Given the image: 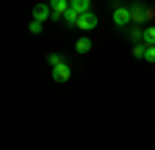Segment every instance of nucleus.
<instances>
[{
  "mask_svg": "<svg viewBox=\"0 0 155 150\" xmlns=\"http://www.w3.org/2000/svg\"><path fill=\"white\" fill-rule=\"evenodd\" d=\"M128 11H130V21L137 25H143L147 21V8L141 6V4H132L128 6Z\"/></svg>",
  "mask_w": 155,
  "mask_h": 150,
  "instance_id": "f257e3e1",
  "label": "nucleus"
},
{
  "mask_svg": "<svg viewBox=\"0 0 155 150\" xmlns=\"http://www.w3.org/2000/svg\"><path fill=\"white\" fill-rule=\"evenodd\" d=\"M77 27H79V29H85V31L95 29V27H97V17H95L91 11L85 12V14H81V17H79V23H77Z\"/></svg>",
  "mask_w": 155,
  "mask_h": 150,
  "instance_id": "f03ea898",
  "label": "nucleus"
},
{
  "mask_svg": "<svg viewBox=\"0 0 155 150\" xmlns=\"http://www.w3.org/2000/svg\"><path fill=\"white\" fill-rule=\"evenodd\" d=\"M52 78L56 82H66L68 78H71V66L64 62V64H60V66H56V68L52 70Z\"/></svg>",
  "mask_w": 155,
  "mask_h": 150,
  "instance_id": "7ed1b4c3",
  "label": "nucleus"
},
{
  "mask_svg": "<svg viewBox=\"0 0 155 150\" xmlns=\"http://www.w3.org/2000/svg\"><path fill=\"white\" fill-rule=\"evenodd\" d=\"M114 23L118 25V27H126V25L130 23V11L124 8V6H118L114 11Z\"/></svg>",
  "mask_w": 155,
  "mask_h": 150,
  "instance_id": "20e7f679",
  "label": "nucleus"
},
{
  "mask_svg": "<svg viewBox=\"0 0 155 150\" xmlns=\"http://www.w3.org/2000/svg\"><path fill=\"white\" fill-rule=\"evenodd\" d=\"M50 17H52V12H50L48 4H37L33 8V21H37V23H46Z\"/></svg>",
  "mask_w": 155,
  "mask_h": 150,
  "instance_id": "39448f33",
  "label": "nucleus"
},
{
  "mask_svg": "<svg viewBox=\"0 0 155 150\" xmlns=\"http://www.w3.org/2000/svg\"><path fill=\"white\" fill-rule=\"evenodd\" d=\"M143 45L147 47V49L155 47V27H149V29L143 31Z\"/></svg>",
  "mask_w": 155,
  "mask_h": 150,
  "instance_id": "423d86ee",
  "label": "nucleus"
},
{
  "mask_svg": "<svg viewBox=\"0 0 155 150\" xmlns=\"http://www.w3.org/2000/svg\"><path fill=\"white\" fill-rule=\"evenodd\" d=\"M71 8L77 11L79 14H85V12H89V8H91V2H89V0H72Z\"/></svg>",
  "mask_w": 155,
  "mask_h": 150,
  "instance_id": "0eeeda50",
  "label": "nucleus"
},
{
  "mask_svg": "<svg viewBox=\"0 0 155 150\" xmlns=\"http://www.w3.org/2000/svg\"><path fill=\"white\" fill-rule=\"evenodd\" d=\"M74 49H77V54H87V52L91 49V39H89V37H81V39L74 43Z\"/></svg>",
  "mask_w": 155,
  "mask_h": 150,
  "instance_id": "6e6552de",
  "label": "nucleus"
},
{
  "mask_svg": "<svg viewBox=\"0 0 155 150\" xmlns=\"http://www.w3.org/2000/svg\"><path fill=\"white\" fill-rule=\"evenodd\" d=\"M50 8H54L56 12H62L64 14V12L71 8V2H66V0H52L50 2Z\"/></svg>",
  "mask_w": 155,
  "mask_h": 150,
  "instance_id": "1a4fd4ad",
  "label": "nucleus"
},
{
  "mask_svg": "<svg viewBox=\"0 0 155 150\" xmlns=\"http://www.w3.org/2000/svg\"><path fill=\"white\" fill-rule=\"evenodd\" d=\"M79 12L77 11H72V8H68V11L64 12V21H66V25L68 27H77V23H79Z\"/></svg>",
  "mask_w": 155,
  "mask_h": 150,
  "instance_id": "9d476101",
  "label": "nucleus"
},
{
  "mask_svg": "<svg viewBox=\"0 0 155 150\" xmlns=\"http://www.w3.org/2000/svg\"><path fill=\"white\" fill-rule=\"evenodd\" d=\"M145 54H147V47H145L143 43H139V45H134V47H132V56H134V58L145 60Z\"/></svg>",
  "mask_w": 155,
  "mask_h": 150,
  "instance_id": "9b49d317",
  "label": "nucleus"
},
{
  "mask_svg": "<svg viewBox=\"0 0 155 150\" xmlns=\"http://www.w3.org/2000/svg\"><path fill=\"white\" fill-rule=\"evenodd\" d=\"M48 62L56 68V66H60V64H64V56H60V54H50L48 56Z\"/></svg>",
  "mask_w": 155,
  "mask_h": 150,
  "instance_id": "f8f14e48",
  "label": "nucleus"
},
{
  "mask_svg": "<svg viewBox=\"0 0 155 150\" xmlns=\"http://www.w3.org/2000/svg\"><path fill=\"white\" fill-rule=\"evenodd\" d=\"M130 39L134 41V45H139V43H143V31L141 29H134L130 33Z\"/></svg>",
  "mask_w": 155,
  "mask_h": 150,
  "instance_id": "ddd939ff",
  "label": "nucleus"
},
{
  "mask_svg": "<svg viewBox=\"0 0 155 150\" xmlns=\"http://www.w3.org/2000/svg\"><path fill=\"white\" fill-rule=\"evenodd\" d=\"M41 29H44V27H41V23H37V21L29 23V31H31V33H41Z\"/></svg>",
  "mask_w": 155,
  "mask_h": 150,
  "instance_id": "4468645a",
  "label": "nucleus"
},
{
  "mask_svg": "<svg viewBox=\"0 0 155 150\" xmlns=\"http://www.w3.org/2000/svg\"><path fill=\"white\" fill-rule=\"evenodd\" d=\"M145 60H147L149 64H155V47L147 49V54H145Z\"/></svg>",
  "mask_w": 155,
  "mask_h": 150,
  "instance_id": "2eb2a0df",
  "label": "nucleus"
},
{
  "mask_svg": "<svg viewBox=\"0 0 155 150\" xmlns=\"http://www.w3.org/2000/svg\"><path fill=\"white\" fill-rule=\"evenodd\" d=\"M60 17H64V14H62V12H52V17H50V19H52V21H60Z\"/></svg>",
  "mask_w": 155,
  "mask_h": 150,
  "instance_id": "dca6fc26",
  "label": "nucleus"
},
{
  "mask_svg": "<svg viewBox=\"0 0 155 150\" xmlns=\"http://www.w3.org/2000/svg\"><path fill=\"white\" fill-rule=\"evenodd\" d=\"M147 19H155V8H147Z\"/></svg>",
  "mask_w": 155,
  "mask_h": 150,
  "instance_id": "f3484780",
  "label": "nucleus"
}]
</instances>
